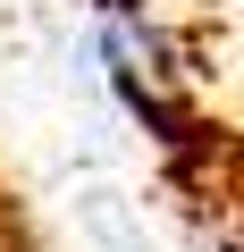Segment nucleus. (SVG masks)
<instances>
[{
  "label": "nucleus",
  "mask_w": 244,
  "mask_h": 252,
  "mask_svg": "<svg viewBox=\"0 0 244 252\" xmlns=\"http://www.w3.org/2000/svg\"><path fill=\"white\" fill-rule=\"evenodd\" d=\"M101 59H109V84L127 93V109H143V118H169L177 59H169L160 26H143L135 9H101Z\"/></svg>",
  "instance_id": "1"
},
{
  "label": "nucleus",
  "mask_w": 244,
  "mask_h": 252,
  "mask_svg": "<svg viewBox=\"0 0 244 252\" xmlns=\"http://www.w3.org/2000/svg\"><path fill=\"white\" fill-rule=\"evenodd\" d=\"M101 9H135V0H101Z\"/></svg>",
  "instance_id": "2"
}]
</instances>
